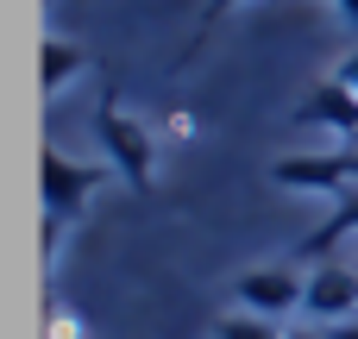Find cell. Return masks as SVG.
<instances>
[{"label":"cell","mask_w":358,"mask_h":339,"mask_svg":"<svg viewBox=\"0 0 358 339\" xmlns=\"http://www.w3.org/2000/svg\"><path fill=\"white\" fill-rule=\"evenodd\" d=\"M302 315H315L321 327L358 321V271L352 264H315V271H308V302H302Z\"/></svg>","instance_id":"cell-1"},{"label":"cell","mask_w":358,"mask_h":339,"mask_svg":"<svg viewBox=\"0 0 358 339\" xmlns=\"http://www.w3.org/2000/svg\"><path fill=\"white\" fill-rule=\"evenodd\" d=\"M233 296H239V308L277 321V315H289V308L308 302V277H296V271H245L233 283Z\"/></svg>","instance_id":"cell-2"},{"label":"cell","mask_w":358,"mask_h":339,"mask_svg":"<svg viewBox=\"0 0 358 339\" xmlns=\"http://www.w3.org/2000/svg\"><path fill=\"white\" fill-rule=\"evenodd\" d=\"M94 189H101V170L69 164L63 151H44V208H50V214H76Z\"/></svg>","instance_id":"cell-3"},{"label":"cell","mask_w":358,"mask_h":339,"mask_svg":"<svg viewBox=\"0 0 358 339\" xmlns=\"http://www.w3.org/2000/svg\"><path fill=\"white\" fill-rule=\"evenodd\" d=\"M296 120L315 126V132H334V138H358V94L346 88V82H321V88L302 101Z\"/></svg>","instance_id":"cell-4"},{"label":"cell","mask_w":358,"mask_h":339,"mask_svg":"<svg viewBox=\"0 0 358 339\" xmlns=\"http://www.w3.org/2000/svg\"><path fill=\"white\" fill-rule=\"evenodd\" d=\"M283 189H308V195H340L346 189V151H321V157H283L277 164Z\"/></svg>","instance_id":"cell-5"},{"label":"cell","mask_w":358,"mask_h":339,"mask_svg":"<svg viewBox=\"0 0 358 339\" xmlns=\"http://www.w3.org/2000/svg\"><path fill=\"white\" fill-rule=\"evenodd\" d=\"M101 138H107V151H113V157L126 164V176L138 182V176H145V132H138L132 120H120V113L107 107V113H101Z\"/></svg>","instance_id":"cell-6"},{"label":"cell","mask_w":358,"mask_h":339,"mask_svg":"<svg viewBox=\"0 0 358 339\" xmlns=\"http://www.w3.org/2000/svg\"><path fill=\"white\" fill-rule=\"evenodd\" d=\"M76 75H82V50L63 44V38H50V44H44V88L57 94V88H69Z\"/></svg>","instance_id":"cell-7"},{"label":"cell","mask_w":358,"mask_h":339,"mask_svg":"<svg viewBox=\"0 0 358 339\" xmlns=\"http://www.w3.org/2000/svg\"><path fill=\"white\" fill-rule=\"evenodd\" d=\"M214 339H283L264 315H252V308H239V315H227L220 327H214Z\"/></svg>","instance_id":"cell-8"},{"label":"cell","mask_w":358,"mask_h":339,"mask_svg":"<svg viewBox=\"0 0 358 339\" xmlns=\"http://www.w3.org/2000/svg\"><path fill=\"white\" fill-rule=\"evenodd\" d=\"M334 82H346V88H352V94H358V50H352V57H346V63H340V69H334Z\"/></svg>","instance_id":"cell-9"},{"label":"cell","mask_w":358,"mask_h":339,"mask_svg":"<svg viewBox=\"0 0 358 339\" xmlns=\"http://www.w3.org/2000/svg\"><path fill=\"white\" fill-rule=\"evenodd\" d=\"M233 6H239V0H208V13H201V25H214V19H220V13H233Z\"/></svg>","instance_id":"cell-10"},{"label":"cell","mask_w":358,"mask_h":339,"mask_svg":"<svg viewBox=\"0 0 358 339\" xmlns=\"http://www.w3.org/2000/svg\"><path fill=\"white\" fill-rule=\"evenodd\" d=\"M327 339H358V321H340V327H327Z\"/></svg>","instance_id":"cell-11"},{"label":"cell","mask_w":358,"mask_h":339,"mask_svg":"<svg viewBox=\"0 0 358 339\" xmlns=\"http://www.w3.org/2000/svg\"><path fill=\"white\" fill-rule=\"evenodd\" d=\"M334 13H340V19H352V25H358V0H334Z\"/></svg>","instance_id":"cell-12"},{"label":"cell","mask_w":358,"mask_h":339,"mask_svg":"<svg viewBox=\"0 0 358 339\" xmlns=\"http://www.w3.org/2000/svg\"><path fill=\"white\" fill-rule=\"evenodd\" d=\"M346 182H358V151H346Z\"/></svg>","instance_id":"cell-13"},{"label":"cell","mask_w":358,"mask_h":339,"mask_svg":"<svg viewBox=\"0 0 358 339\" xmlns=\"http://www.w3.org/2000/svg\"><path fill=\"white\" fill-rule=\"evenodd\" d=\"M321 339H327V333H321Z\"/></svg>","instance_id":"cell-14"}]
</instances>
